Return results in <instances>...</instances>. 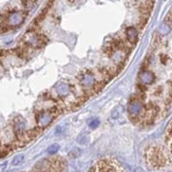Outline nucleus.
<instances>
[{
  "label": "nucleus",
  "instance_id": "1",
  "mask_svg": "<svg viewBox=\"0 0 172 172\" xmlns=\"http://www.w3.org/2000/svg\"><path fill=\"white\" fill-rule=\"evenodd\" d=\"M26 14L21 12H16V13H12V14L9 15L7 17V25L9 26H19L23 20H25Z\"/></svg>",
  "mask_w": 172,
  "mask_h": 172
},
{
  "label": "nucleus",
  "instance_id": "2",
  "mask_svg": "<svg viewBox=\"0 0 172 172\" xmlns=\"http://www.w3.org/2000/svg\"><path fill=\"white\" fill-rule=\"evenodd\" d=\"M126 34H127L129 41L132 42V44H135L136 40H137V31L134 28H129L127 32H126Z\"/></svg>",
  "mask_w": 172,
  "mask_h": 172
},
{
  "label": "nucleus",
  "instance_id": "3",
  "mask_svg": "<svg viewBox=\"0 0 172 172\" xmlns=\"http://www.w3.org/2000/svg\"><path fill=\"white\" fill-rule=\"evenodd\" d=\"M22 160H23V156H21V155H19V156H16L15 160H13V165L14 166L18 165V164H20L21 162H22Z\"/></svg>",
  "mask_w": 172,
  "mask_h": 172
},
{
  "label": "nucleus",
  "instance_id": "4",
  "mask_svg": "<svg viewBox=\"0 0 172 172\" xmlns=\"http://www.w3.org/2000/svg\"><path fill=\"white\" fill-rule=\"evenodd\" d=\"M57 149H58V146H56V145H55V146H52V147L50 148V149H49V152H50V153H54V152L57 151Z\"/></svg>",
  "mask_w": 172,
  "mask_h": 172
}]
</instances>
